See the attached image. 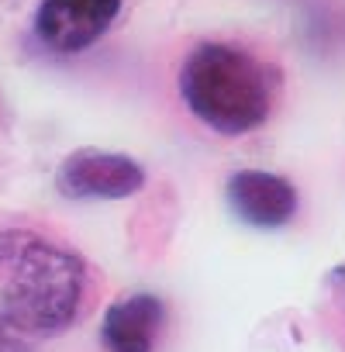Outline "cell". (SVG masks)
<instances>
[{"instance_id":"5","label":"cell","mask_w":345,"mask_h":352,"mask_svg":"<svg viewBox=\"0 0 345 352\" xmlns=\"http://www.w3.org/2000/svg\"><path fill=\"white\" fill-rule=\"evenodd\" d=\"M228 204L249 228H283L297 214V190L287 176L266 169H238L228 180Z\"/></svg>"},{"instance_id":"7","label":"cell","mask_w":345,"mask_h":352,"mask_svg":"<svg viewBox=\"0 0 345 352\" xmlns=\"http://www.w3.org/2000/svg\"><path fill=\"white\" fill-rule=\"evenodd\" d=\"M0 352H25V345L18 342V331L0 318Z\"/></svg>"},{"instance_id":"1","label":"cell","mask_w":345,"mask_h":352,"mask_svg":"<svg viewBox=\"0 0 345 352\" xmlns=\"http://www.w3.org/2000/svg\"><path fill=\"white\" fill-rule=\"evenodd\" d=\"M87 294L83 259L28 228L0 232V318L18 335L66 331Z\"/></svg>"},{"instance_id":"8","label":"cell","mask_w":345,"mask_h":352,"mask_svg":"<svg viewBox=\"0 0 345 352\" xmlns=\"http://www.w3.org/2000/svg\"><path fill=\"white\" fill-rule=\"evenodd\" d=\"M331 280H335V283H345V266H338V270L331 273Z\"/></svg>"},{"instance_id":"3","label":"cell","mask_w":345,"mask_h":352,"mask_svg":"<svg viewBox=\"0 0 345 352\" xmlns=\"http://www.w3.org/2000/svg\"><path fill=\"white\" fill-rule=\"evenodd\" d=\"M142 187L145 169L121 152L80 148L56 173V190L69 201H121L138 194Z\"/></svg>"},{"instance_id":"6","label":"cell","mask_w":345,"mask_h":352,"mask_svg":"<svg viewBox=\"0 0 345 352\" xmlns=\"http://www.w3.org/2000/svg\"><path fill=\"white\" fill-rule=\"evenodd\" d=\"M166 307L155 294H131L104 314V345L111 352H152L162 331Z\"/></svg>"},{"instance_id":"4","label":"cell","mask_w":345,"mask_h":352,"mask_svg":"<svg viewBox=\"0 0 345 352\" xmlns=\"http://www.w3.org/2000/svg\"><path fill=\"white\" fill-rule=\"evenodd\" d=\"M121 14V0H42L35 35L52 52H83L104 38Z\"/></svg>"},{"instance_id":"2","label":"cell","mask_w":345,"mask_h":352,"mask_svg":"<svg viewBox=\"0 0 345 352\" xmlns=\"http://www.w3.org/2000/svg\"><path fill=\"white\" fill-rule=\"evenodd\" d=\"M276 76L245 49L225 42L197 45L180 69V97L197 121L218 135L256 131L273 107Z\"/></svg>"}]
</instances>
